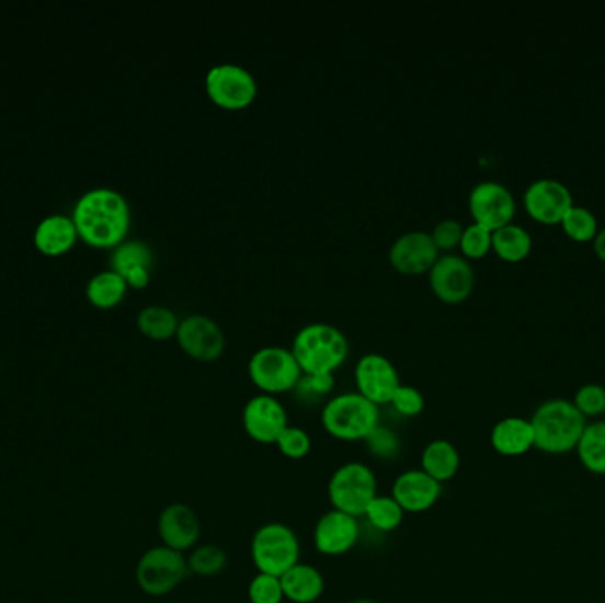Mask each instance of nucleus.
I'll return each instance as SVG.
<instances>
[{
	"instance_id": "9",
	"label": "nucleus",
	"mask_w": 605,
	"mask_h": 603,
	"mask_svg": "<svg viewBox=\"0 0 605 603\" xmlns=\"http://www.w3.org/2000/svg\"><path fill=\"white\" fill-rule=\"evenodd\" d=\"M206 92L215 105L225 110H241L255 101L259 86L250 69L224 62L207 71Z\"/></svg>"
},
{
	"instance_id": "10",
	"label": "nucleus",
	"mask_w": 605,
	"mask_h": 603,
	"mask_svg": "<svg viewBox=\"0 0 605 603\" xmlns=\"http://www.w3.org/2000/svg\"><path fill=\"white\" fill-rule=\"evenodd\" d=\"M475 271L468 259L455 253L440 255L431 271H429V284L437 299L448 305H459L466 302L475 291Z\"/></svg>"
},
{
	"instance_id": "16",
	"label": "nucleus",
	"mask_w": 605,
	"mask_h": 603,
	"mask_svg": "<svg viewBox=\"0 0 605 603\" xmlns=\"http://www.w3.org/2000/svg\"><path fill=\"white\" fill-rule=\"evenodd\" d=\"M573 206L572 192L558 179H537L524 193L527 215L544 225L560 224L567 211Z\"/></svg>"
},
{
	"instance_id": "29",
	"label": "nucleus",
	"mask_w": 605,
	"mask_h": 603,
	"mask_svg": "<svg viewBox=\"0 0 605 603\" xmlns=\"http://www.w3.org/2000/svg\"><path fill=\"white\" fill-rule=\"evenodd\" d=\"M186 561H189L190 573L212 579V577L224 573L225 568L229 565V556L220 545L198 544L197 547L190 550Z\"/></svg>"
},
{
	"instance_id": "36",
	"label": "nucleus",
	"mask_w": 605,
	"mask_h": 603,
	"mask_svg": "<svg viewBox=\"0 0 605 603\" xmlns=\"http://www.w3.org/2000/svg\"><path fill=\"white\" fill-rule=\"evenodd\" d=\"M250 603H282L285 600L281 577L258 573L248 584Z\"/></svg>"
},
{
	"instance_id": "41",
	"label": "nucleus",
	"mask_w": 605,
	"mask_h": 603,
	"mask_svg": "<svg viewBox=\"0 0 605 603\" xmlns=\"http://www.w3.org/2000/svg\"><path fill=\"white\" fill-rule=\"evenodd\" d=\"M349 603H377V602H374V600H370V599H356V600H353V602H349Z\"/></svg>"
},
{
	"instance_id": "6",
	"label": "nucleus",
	"mask_w": 605,
	"mask_h": 603,
	"mask_svg": "<svg viewBox=\"0 0 605 603\" xmlns=\"http://www.w3.org/2000/svg\"><path fill=\"white\" fill-rule=\"evenodd\" d=\"M377 476L368 464L345 462L331 475L328 483V499L331 508L349 515H365L368 504L376 499Z\"/></svg>"
},
{
	"instance_id": "20",
	"label": "nucleus",
	"mask_w": 605,
	"mask_h": 603,
	"mask_svg": "<svg viewBox=\"0 0 605 603\" xmlns=\"http://www.w3.org/2000/svg\"><path fill=\"white\" fill-rule=\"evenodd\" d=\"M155 255L146 241L140 239H124L121 244L114 248L111 257V270L126 280L128 287L144 288L151 280Z\"/></svg>"
},
{
	"instance_id": "17",
	"label": "nucleus",
	"mask_w": 605,
	"mask_h": 603,
	"mask_svg": "<svg viewBox=\"0 0 605 603\" xmlns=\"http://www.w3.org/2000/svg\"><path fill=\"white\" fill-rule=\"evenodd\" d=\"M161 544L178 553H190L201 542L202 524L197 512L184 503H172L158 516Z\"/></svg>"
},
{
	"instance_id": "2",
	"label": "nucleus",
	"mask_w": 605,
	"mask_h": 603,
	"mask_svg": "<svg viewBox=\"0 0 605 603\" xmlns=\"http://www.w3.org/2000/svg\"><path fill=\"white\" fill-rule=\"evenodd\" d=\"M529 421L535 434V448L547 455L575 452L587 425L586 418L575 409L572 400L564 398H550L540 403Z\"/></svg>"
},
{
	"instance_id": "12",
	"label": "nucleus",
	"mask_w": 605,
	"mask_h": 603,
	"mask_svg": "<svg viewBox=\"0 0 605 603\" xmlns=\"http://www.w3.org/2000/svg\"><path fill=\"white\" fill-rule=\"evenodd\" d=\"M243 429L258 444H275L287 426L289 414L284 403L273 395L259 394L244 403Z\"/></svg>"
},
{
	"instance_id": "21",
	"label": "nucleus",
	"mask_w": 605,
	"mask_h": 603,
	"mask_svg": "<svg viewBox=\"0 0 605 603\" xmlns=\"http://www.w3.org/2000/svg\"><path fill=\"white\" fill-rule=\"evenodd\" d=\"M491 446L501 457H523L535 448L532 421L509 417L498 421L491 430Z\"/></svg>"
},
{
	"instance_id": "37",
	"label": "nucleus",
	"mask_w": 605,
	"mask_h": 603,
	"mask_svg": "<svg viewBox=\"0 0 605 603\" xmlns=\"http://www.w3.org/2000/svg\"><path fill=\"white\" fill-rule=\"evenodd\" d=\"M335 388V377L333 374H302L301 380L296 386V395L305 402H316L328 395Z\"/></svg>"
},
{
	"instance_id": "23",
	"label": "nucleus",
	"mask_w": 605,
	"mask_h": 603,
	"mask_svg": "<svg viewBox=\"0 0 605 603\" xmlns=\"http://www.w3.org/2000/svg\"><path fill=\"white\" fill-rule=\"evenodd\" d=\"M285 600L290 603H316L321 600L326 590L324 576L310 562L294 565L281 577Z\"/></svg>"
},
{
	"instance_id": "15",
	"label": "nucleus",
	"mask_w": 605,
	"mask_h": 603,
	"mask_svg": "<svg viewBox=\"0 0 605 603\" xmlns=\"http://www.w3.org/2000/svg\"><path fill=\"white\" fill-rule=\"evenodd\" d=\"M175 339L184 354H189L197 362H216L225 351L224 329L212 317L202 316V314L184 317Z\"/></svg>"
},
{
	"instance_id": "38",
	"label": "nucleus",
	"mask_w": 605,
	"mask_h": 603,
	"mask_svg": "<svg viewBox=\"0 0 605 603\" xmlns=\"http://www.w3.org/2000/svg\"><path fill=\"white\" fill-rule=\"evenodd\" d=\"M390 406L393 407L395 411L399 412L400 417L416 418L425 409V397L414 386L400 384L397 391H395L393 398H391Z\"/></svg>"
},
{
	"instance_id": "40",
	"label": "nucleus",
	"mask_w": 605,
	"mask_h": 603,
	"mask_svg": "<svg viewBox=\"0 0 605 603\" xmlns=\"http://www.w3.org/2000/svg\"><path fill=\"white\" fill-rule=\"evenodd\" d=\"M593 250H595V255L605 262V227L596 232L595 239H593Z\"/></svg>"
},
{
	"instance_id": "25",
	"label": "nucleus",
	"mask_w": 605,
	"mask_h": 603,
	"mask_svg": "<svg viewBox=\"0 0 605 603\" xmlns=\"http://www.w3.org/2000/svg\"><path fill=\"white\" fill-rule=\"evenodd\" d=\"M492 250L501 261L515 262L524 261L533 250V239L521 225L509 224L492 232Z\"/></svg>"
},
{
	"instance_id": "28",
	"label": "nucleus",
	"mask_w": 605,
	"mask_h": 603,
	"mask_svg": "<svg viewBox=\"0 0 605 603\" xmlns=\"http://www.w3.org/2000/svg\"><path fill=\"white\" fill-rule=\"evenodd\" d=\"M180 317L172 308L163 305H149L138 311V329L151 340H170L178 333Z\"/></svg>"
},
{
	"instance_id": "39",
	"label": "nucleus",
	"mask_w": 605,
	"mask_h": 603,
	"mask_svg": "<svg viewBox=\"0 0 605 603\" xmlns=\"http://www.w3.org/2000/svg\"><path fill=\"white\" fill-rule=\"evenodd\" d=\"M464 225L459 219L446 218L441 219L440 224L434 225L431 236L436 242L437 250L443 252H449L454 248L459 247L460 239H463Z\"/></svg>"
},
{
	"instance_id": "42",
	"label": "nucleus",
	"mask_w": 605,
	"mask_h": 603,
	"mask_svg": "<svg viewBox=\"0 0 605 603\" xmlns=\"http://www.w3.org/2000/svg\"><path fill=\"white\" fill-rule=\"evenodd\" d=\"M604 417H605V414H604Z\"/></svg>"
},
{
	"instance_id": "27",
	"label": "nucleus",
	"mask_w": 605,
	"mask_h": 603,
	"mask_svg": "<svg viewBox=\"0 0 605 603\" xmlns=\"http://www.w3.org/2000/svg\"><path fill=\"white\" fill-rule=\"evenodd\" d=\"M128 293V284L117 271L105 270L94 274L85 285V296L92 305L112 308L123 302Z\"/></svg>"
},
{
	"instance_id": "22",
	"label": "nucleus",
	"mask_w": 605,
	"mask_h": 603,
	"mask_svg": "<svg viewBox=\"0 0 605 603\" xmlns=\"http://www.w3.org/2000/svg\"><path fill=\"white\" fill-rule=\"evenodd\" d=\"M79 238L73 218L62 213L45 216L34 230V244L45 255H60L68 252Z\"/></svg>"
},
{
	"instance_id": "32",
	"label": "nucleus",
	"mask_w": 605,
	"mask_h": 603,
	"mask_svg": "<svg viewBox=\"0 0 605 603\" xmlns=\"http://www.w3.org/2000/svg\"><path fill=\"white\" fill-rule=\"evenodd\" d=\"M363 443L368 455L379 462H393L402 452V439L393 429L381 423L372 430L370 435Z\"/></svg>"
},
{
	"instance_id": "11",
	"label": "nucleus",
	"mask_w": 605,
	"mask_h": 603,
	"mask_svg": "<svg viewBox=\"0 0 605 603\" xmlns=\"http://www.w3.org/2000/svg\"><path fill=\"white\" fill-rule=\"evenodd\" d=\"M514 195L509 187L498 181H482L472 187L469 193V211L472 221L482 225L486 229H501L504 225L512 224L515 216Z\"/></svg>"
},
{
	"instance_id": "13",
	"label": "nucleus",
	"mask_w": 605,
	"mask_h": 603,
	"mask_svg": "<svg viewBox=\"0 0 605 603\" xmlns=\"http://www.w3.org/2000/svg\"><path fill=\"white\" fill-rule=\"evenodd\" d=\"M362 538L359 519L331 508L322 513L313 527V547L328 558H339L351 553Z\"/></svg>"
},
{
	"instance_id": "18",
	"label": "nucleus",
	"mask_w": 605,
	"mask_h": 603,
	"mask_svg": "<svg viewBox=\"0 0 605 603\" xmlns=\"http://www.w3.org/2000/svg\"><path fill=\"white\" fill-rule=\"evenodd\" d=\"M440 259V250L431 232L411 230L395 239L390 248V262L402 274H423L431 271Z\"/></svg>"
},
{
	"instance_id": "4",
	"label": "nucleus",
	"mask_w": 605,
	"mask_h": 603,
	"mask_svg": "<svg viewBox=\"0 0 605 603\" xmlns=\"http://www.w3.org/2000/svg\"><path fill=\"white\" fill-rule=\"evenodd\" d=\"M321 423L326 434L336 441L358 443L365 441L372 430L381 423V414L376 403H372L358 391H351L326 400Z\"/></svg>"
},
{
	"instance_id": "33",
	"label": "nucleus",
	"mask_w": 605,
	"mask_h": 603,
	"mask_svg": "<svg viewBox=\"0 0 605 603\" xmlns=\"http://www.w3.org/2000/svg\"><path fill=\"white\" fill-rule=\"evenodd\" d=\"M278 452L289 460H302L312 452V437L301 426L289 425L282 432L275 443Z\"/></svg>"
},
{
	"instance_id": "3",
	"label": "nucleus",
	"mask_w": 605,
	"mask_h": 603,
	"mask_svg": "<svg viewBox=\"0 0 605 603\" xmlns=\"http://www.w3.org/2000/svg\"><path fill=\"white\" fill-rule=\"evenodd\" d=\"M294 357L302 374H333L349 356V340L336 326L313 322L294 337Z\"/></svg>"
},
{
	"instance_id": "14",
	"label": "nucleus",
	"mask_w": 605,
	"mask_h": 603,
	"mask_svg": "<svg viewBox=\"0 0 605 603\" xmlns=\"http://www.w3.org/2000/svg\"><path fill=\"white\" fill-rule=\"evenodd\" d=\"M354 380L358 394L377 407L390 403L395 391L402 384L393 363L379 352H368L359 357L354 368Z\"/></svg>"
},
{
	"instance_id": "5",
	"label": "nucleus",
	"mask_w": 605,
	"mask_h": 603,
	"mask_svg": "<svg viewBox=\"0 0 605 603\" xmlns=\"http://www.w3.org/2000/svg\"><path fill=\"white\" fill-rule=\"evenodd\" d=\"M250 556L259 573L282 577L301 561V544L293 527L267 522L253 533Z\"/></svg>"
},
{
	"instance_id": "34",
	"label": "nucleus",
	"mask_w": 605,
	"mask_h": 603,
	"mask_svg": "<svg viewBox=\"0 0 605 603\" xmlns=\"http://www.w3.org/2000/svg\"><path fill=\"white\" fill-rule=\"evenodd\" d=\"M573 406L584 418H601L605 414V386L596 383L583 384L575 391Z\"/></svg>"
},
{
	"instance_id": "26",
	"label": "nucleus",
	"mask_w": 605,
	"mask_h": 603,
	"mask_svg": "<svg viewBox=\"0 0 605 603\" xmlns=\"http://www.w3.org/2000/svg\"><path fill=\"white\" fill-rule=\"evenodd\" d=\"M575 453L587 473L605 476V420L587 423Z\"/></svg>"
},
{
	"instance_id": "8",
	"label": "nucleus",
	"mask_w": 605,
	"mask_h": 603,
	"mask_svg": "<svg viewBox=\"0 0 605 603\" xmlns=\"http://www.w3.org/2000/svg\"><path fill=\"white\" fill-rule=\"evenodd\" d=\"M189 573L186 554L165 545H157L144 553L135 570L138 588L151 596L172 593Z\"/></svg>"
},
{
	"instance_id": "19",
	"label": "nucleus",
	"mask_w": 605,
	"mask_h": 603,
	"mask_svg": "<svg viewBox=\"0 0 605 603\" xmlns=\"http://www.w3.org/2000/svg\"><path fill=\"white\" fill-rule=\"evenodd\" d=\"M443 496V485L422 469H408L395 478L391 498L406 513H425L436 507Z\"/></svg>"
},
{
	"instance_id": "1",
	"label": "nucleus",
	"mask_w": 605,
	"mask_h": 603,
	"mask_svg": "<svg viewBox=\"0 0 605 603\" xmlns=\"http://www.w3.org/2000/svg\"><path fill=\"white\" fill-rule=\"evenodd\" d=\"M75 225L80 238L91 247L115 248L126 239L132 211L123 193L112 187H92L73 207Z\"/></svg>"
},
{
	"instance_id": "31",
	"label": "nucleus",
	"mask_w": 605,
	"mask_h": 603,
	"mask_svg": "<svg viewBox=\"0 0 605 603\" xmlns=\"http://www.w3.org/2000/svg\"><path fill=\"white\" fill-rule=\"evenodd\" d=\"M560 225L563 232L578 242L593 241L598 232V219L593 215V211L575 204L567 211Z\"/></svg>"
},
{
	"instance_id": "24",
	"label": "nucleus",
	"mask_w": 605,
	"mask_h": 603,
	"mask_svg": "<svg viewBox=\"0 0 605 603\" xmlns=\"http://www.w3.org/2000/svg\"><path fill=\"white\" fill-rule=\"evenodd\" d=\"M420 460H422L420 462L422 464L420 469L434 480L440 481L441 485L454 480L455 476L459 475V450L446 439H434V441L426 444Z\"/></svg>"
},
{
	"instance_id": "35",
	"label": "nucleus",
	"mask_w": 605,
	"mask_h": 603,
	"mask_svg": "<svg viewBox=\"0 0 605 603\" xmlns=\"http://www.w3.org/2000/svg\"><path fill=\"white\" fill-rule=\"evenodd\" d=\"M459 248L466 259H483L492 250V230L472 221L468 227H464Z\"/></svg>"
},
{
	"instance_id": "30",
	"label": "nucleus",
	"mask_w": 605,
	"mask_h": 603,
	"mask_svg": "<svg viewBox=\"0 0 605 603\" xmlns=\"http://www.w3.org/2000/svg\"><path fill=\"white\" fill-rule=\"evenodd\" d=\"M365 521L370 524V527L379 531V533H391L402 526L406 512L400 504L390 496H381L377 493L376 499L368 504L365 512Z\"/></svg>"
},
{
	"instance_id": "7",
	"label": "nucleus",
	"mask_w": 605,
	"mask_h": 603,
	"mask_svg": "<svg viewBox=\"0 0 605 603\" xmlns=\"http://www.w3.org/2000/svg\"><path fill=\"white\" fill-rule=\"evenodd\" d=\"M248 375L261 394L276 397L294 391L302 372L290 349L267 345L253 352L248 362Z\"/></svg>"
}]
</instances>
